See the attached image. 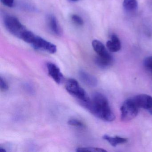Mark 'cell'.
Listing matches in <instances>:
<instances>
[{
	"label": "cell",
	"instance_id": "obj_14",
	"mask_svg": "<svg viewBox=\"0 0 152 152\" xmlns=\"http://www.w3.org/2000/svg\"><path fill=\"white\" fill-rule=\"evenodd\" d=\"M123 7L127 12H134L137 9V0H124Z\"/></svg>",
	"mask_w": 152,
	"mask_h": 152
},
{
	"label": "cell",
	"instance_id": "obj_9",
	"mask_svg": "<svg viewBox=\"0 0 152 152\" xmlns=\"http://www.w3.org/2000/svg\"><path fill=\"white\" fill-rule=\"evenodd\" d=\"M92 46L94 51L99 56L106 57L112 56L107 51L104 45L99 41L94 40L92 42Z\"/></svg>",
	"mask_w": 152,
	"mask_h": 152
},
{
	"label": "cell",
	"instance_id": "obj_13",
	"mask_svg": "<svg viewBox=\"0 0 152 152\" xmlns=\"http://www.w3.org/2000/svg\"><path fill=\"white\" fill-rule=\"evenodd\" d=\"M113 57L112 56L107 57L97 56L95 59V62L97 65L101 68H106L110 66L113 62Z\"/></svg>",
	"mask_w": 152,
	"mask_h": 152
},
{
	"label": "cell",
	"instance_id": "obj_10",
	"mask_svg": "<svg viewBox=\"0 0 152 152\" xmlns=\"http://www.w3.org/2000/svg\"><path fill=\"white\" fill-rule=\"evenodd\" d=\"M106 47L110 52H118L121 48L120 39L115 34H113L111 36V39L107 42Z\"/></svg>",
	"mask_w": 152,
	"mask_h": 152
},
{
	"label": "cell",
	"instance_id": "obj_12",
	"mask_svg": "<svg viewBox=\"0 0 152 152\" xmlns=\"http://www.w3.org/2000/svg\"><path fill=\"white\" fill-rule=\"evenodd\" d=\"M103 138L107 140L112 146L116 147L119 144H124L128 141V139L118 136L111 137L107 135H104Z\"/></svg>",
	"mask_w": 152,
	"mask_h": 152
},
{
	"label": "cell",
	"instance_id": "obj_6",
	"mask_svg": "<svg viewBox=\"0 0 152 152\" xmlns=\"http://www.w3.org/2000/svg\"><path fill=\"white\" fill-rule=\"evenodd\" d=\"M139 108L149 110L152 108V97L146 94H140L132 98Z\"/></svg>",
	"mask_w": 152,
	"mask_h": 152
},
{
	"label": "cell",
	"instance_id": "obj_4",
	"mask_svg": "<svg viewBox=\"0 0 152 152\" xmlns=\"http://www.w3.org/2000/svg\"><path fill=\"white\" fill-rule=\"evenodd\" d=\"M27 43L35 49L43 50L50 54H55L57 51L56 45L34 33L31 34Z\"/></svg>",
	"mask_w": 152,
	"mask_h": 152
},
{
	"label": "cell",
	"instance_id": "obj_19",
	"mask_svg": "<svg viewBox=\"0 0 152 152\" xmlns=\"http://www.w3.org/2000/svg\"><path fill=\"white\" fill-rule=\"evenodd\" d=\"M0 88L2 91H7L9 89L8 84L2 77L0 78Z\"/></svg>",
	"mask_w": 152,
	"mask_h": 152
},
{
	"label": "cell",
	"instance_id": "obj_8",
	"mask_svg": "<svg viewBox=\"0 0 152 152\" xmlns=\"http://www.w3.org/2000/svg\"><path fill=\"white\" fill-rule=\"evenodd\" d=\"M49 75L58 84L61 83L63 79V75L60 72V69L55 64L50 62L47 64Z\"/></svg>",
	"mask_w": 152,
	"mask_h": 152
},
{
	"label": "cell",
	"instance_id": "obj_1",
	"mask_svg": "<svg viewBox=\"0 0 152 152\" xmlns=\"http://www.w3.org/2000/svg\"><path fill=\"white\" fill-rule=\"evenodd\" d=\"M83 106L92 114L103 121L111 122L115 119L107 98L99 92L94 93L90 101Z\"/></svg>",
	"mask_w": 152,
	"mask_h": 152
},
{
	"label": "cell",
	"instance_id": "obj_7",
	"mask_svg": "<svg viewBox=\"0 0 152 152\" xmlns=\"http://www.w3.org/2000/svg\"><path fill=\"white\" fill-rule=\"evenodd\" d=\"M47 23L50 32L55 35L61 36L63 34L62 29L56 18L53 15H49L47 17Z\"/></svg>",
	"mask_w": 152,
	"mask_h": 152
},
{
	"label": "cell",
	"instance_id": "obj_22",
	"mask_svg": "<svg viewBox=\"0 0 152 152\" xmlns=\"http://www.w3.org/2000/svg\"><path fill=\"white\" fill-rule=\"evenodd\" d=\"M149 112H150V113L152 115V108L151 109H150V110H149Z\"/></svg>",
	"mask_w": 152,
	"mask_h": 152
},
{
	"label": "cell",
	"instance_id": "obj_3",
	"mask_svg": "<svg viewBox=\"0 0 152 152\" xmlns=\"http://www.w3.org/2000/svg\"><path fill=\"white\" fill-rule=\"evenodd\" d=\"M4 24L9 32L19 39H22L27 31L26 27L14 16L6 15L4 18Z\"/></svg>",
	"mask_w": 152,
	"mask_h": 152
},
{
	"label": "cell",
	"instance_id": "obj_5",
	"mask_svg": "<svg viewBox=\"0 0 152 152\" xmlns=\"http://www.w3.org/2000/svg\"><path fill=\"white\" fill-rule=\"evenodd\" d=\"M139 109L132 98L126 99L121 107V120L125 122L132 120L137 115Z\"/></svg>",
	"mask_w": 152,
	"mask_h": 152
},
{
	"label": "cell",
	"instance_id": "obj_15",
	"mask_svg": "<svg viewBox=\"0 0 152 152\" xmlns=\"http://www.w3.org/2000/svg\"><path fill=\"white\" fill-rule=\"evenodd\" d=\"M77 152H106V150L100 148L89 147H80L76 149Z\"/></svg>",
	"mask_w": 152,
	"mask_h": 152
},
{
	"label": "cell",
	"instance_id": "obj_23",
	"mask_svg": "<svg viewBox=\"0 0 152 152\" xmlns=\"http://www.w3.org/2000/svg\"><path fill=\"white\" fill-rule=\"evenodd\" d=\"M71 1H78V0H71Z\"/></svg>",
	"mask_w": 152,
	"mask_h": 152
},
{
	"label": "cell",
	"instance_id": "obj_17",
	"mask_svg": "<svg viewBox=\"0 0 152 152\" xmlns=\"http://www.w3.org/2000/svg\"><path fill=\"white\" fill-rule=\"evenodd\" d=\"M69 125L78 128H84L85 127L84 124L81 121L76 119H71L69 120L67 122Z\"/></svg>",
	"mask_w": 152,
	"mask_h": 152
},
{
	"label": "cell",
	"instance_id": "obj_21",
	"mask_svg": "<svg viewBox=\"0 0 152 152\" xmlns=\"http://www.w3.org/2000/svg\"><path fill=\"white\" fill-rule=\"evenodd\" d=\"M0 152H6L7 151L5 150V148H4L2 147L1 146L0 147Z\"/></svg>",
	"mask_w": 152,
	"mask_h": 152
},
{
	"label": "cell",
	"instance_id": "obj_2",
	"mask_svg": "<svg viewBox=\"0 0 152 152\" xmlns=\"http://www.w3.org/2000/svg\"><path fill=\"white\" fill-rule=\"evenodd\" d=\"M65 88L70 95L81 102L83 105L90 101V98L88 96L87 92L80 86L79 83L75 79H69L66 83Z\"/></svg>",
	"mask_w": 152,
	"mask_h": 152
},
{
	"label": "cell",
	"instance_id": "obj_11",
	"mask_svg": "<svg viewBox=\"0 0 152 152\" xmlns=\"http://www.w3.org/2000/svg\"><path fill=\"white\" fill-rule=\"evenodd\" d=\"M81 80L84 83L90 87H96L97 85L98 80L95 76L84 71H81L79 73Z\"/></svg>",
	"mask_w": 152,
	"mask_h": 152
},
{
	"label": "cell",
	"instance_id": "obj_16",
	"mask_svg": "<svg viewBox=\"0 0 152 152\" xmlns=\"http://www.w3.org/2000/svg\"><path fill=\"white\" fill-rule=\"evenodd\" d=\"M71 19H72L73 23L76 25L82 26L83 25L84 22H83V19L78 15H72L71 17Z\"/></svg>",
	"mask_w": 152,
	"mask_h": 152
},
{
	"label": "cell",
	"instance_id": "obj_20",
	"mask_svg": "<svg viewBox=\"0 0 152 152\" xmlns=\"http://www.w3.org/2000/svg\"><path fill=\"white\" fill-rule=\"evenodd\" d=\"M1 1L4 6L10 8L14 7L15 4L14 0H1Z\"/></svg>",
	"mask_w": 152,
	"mask_h": 152
},
{
	"label": "cell",
	"instance_id": "obj_18",
	"mask_svg": "<svg viewBox=\"0 0 152 152\" xmlns=\"http://www.w3.org/2000/svg\"><path fill=\"white\" fill-rule=\"evenodd\" d=\"M144 66L148 71H152V56L148 57L144 60Z\"/></svg>",
	"mask_w": 152,
	"mask_h": 152
}]
</instances>
